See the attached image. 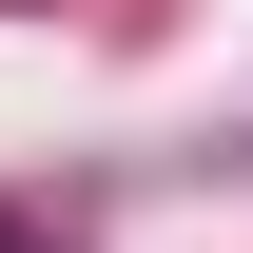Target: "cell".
Wrapping results in <instances>:
<instances>
[{"mask_svg": "<svg viewBox=\"0 0 253 253\" xmlns=\"http://www.w3.org/2000/svg\"><path fill=\"white\" fill-rule=\"evenodd\" d=\"M0 253H20V234H0Z\"/></svg>", "mask_w": 253, "mask_h": 253, "instance_id": "cell-1", "label": "cell"}]
</instances>
